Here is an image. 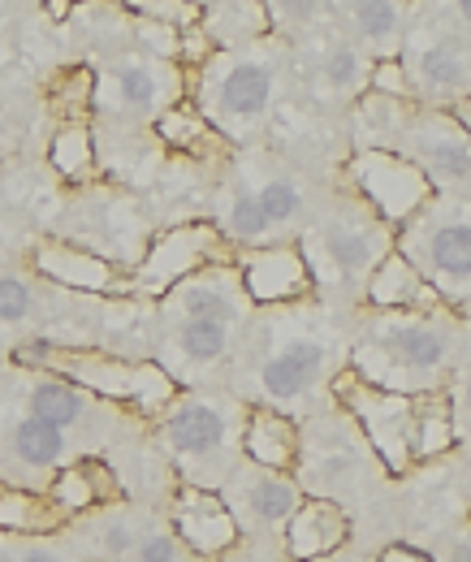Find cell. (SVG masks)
Here are the masks:
<instances>
[{"mask_svg": "<svg viewBox=\"0 0 471 562\" xmlns=\"http://www.w3.org/2000/svg\"><path fill=\"white\" fill-rule=\"evenodd\" d=\"M450 334L433 316H406V312H377L372 325H363V338L350 351V372L363 376L377 390L390 394H437L446 390L450 372Z\"/></svg>", "mask_w": 471, "mask_h": 562, "instance_id": "cell-1", "label": "cell"}, {"mask_svg": "<svg viewBox=\"0 0 471 562\" xmlns=\"http://www.w3.org/2000/svg\"><path fill=\"white\" fill-rule=\"evenodd\" d=\"M238 432H243V412L216 398H200V394H178L169 412L160 416L165 450L173 454V463H187L182 485H200V490H208V481L216 490L234 476Z\"/></svg>", "mask_w": 471, "mask_h": 562, "instance_id": "cell-2", "label": "cell"}, {"mask_svg": "<svg viewBox=\"0 0 471 562\" xmlns=\"http://www.w3.org/2000/svg\"><path fill=\"white\" fill-rule=\"evenodd\" d=\"M203 91L200 109L208 117V126L229 143H243L247 135H256L265 126L277 95V70L269 57H256V48L247 53H212L200 66Z\"/></svg>", "mask_w": 471, "mask_h": 562, "instance_id": "cell-3", "label": "cell"}, {"mask_svg": "<svg viewBox=\"0 0 471 562\" xmlns=\"http://www.w3.org/2000/svg\"><path fill=\"white\" fill-rule=\"evenodd\" d=\"M18 363H31V368H57L66 381L82 385L91 398H117V403H131L143 416H165L169 403L178 398V385L173 376L160 368V363H126V359H104V355H74L57 351L53 342H31L18 351Z\"/></svg>", "mask_w": 471, "mask_h": 562, "instance_id": "cell-4", "label": "cell"}, {"mask_svg": "<svg viewBox=\"0 0 471 562\" xmlns=\"http://www.w3.org/2000/svg\"><path fill=\"white\" fill-rule=\"evenodd\" d=\"M394 251L437 290L446 307H463L471 299V216L428 204L394 234Z\"/></svg>", "mask_w": 471, "mask_h": 562, "instance_id": "cell-5", "label": "cell"}, {"mask_svg": "<svg viewBox=\"0 0 471 562\" xmlns=\"http://www.w3.org/2000/svg\"><path fill=\"white\" fill-rule=\"evenodd\" d=\"M329 390H334L337 407L359 428V437L368 441V450L385 463V472L406 476L415 468V454H411L415 450V398L377 390L363 376H355L350 368L334 372Z\"/></svg>", "mask_w": 471, "mask_h": 562, "instance_id": "cell-6", "label": "cell"}, {"mask_svg": "<svg viewBox=\"0 0 471 562\" xmlns=\"http://www.w3.org/2000/svg\"><path fill=\"white\" fill-rule=\"evenodd\" d=\"M346 182L355 187L363 209L394 234L403 229L406 221H415L437 195L428 187V178L399 151H355L346 160Z\"/></svg>", "mask_w": 471, "mask_h": 562, "instance_id": "cell-7", "label": "cell"}, {"mask_svg": "<svg viewBox=\"0 0 471 562\" xmlns=\"http://www.w3.org/2000/svg\"><path fill=\"white\" fill-rule=\"evenodd\" d=\"M229 260V243L221 238L216 225H178L169 234H160L152 243V251L143 256L135 273L126 278V294H147V299H165L173 285L191 273H200L208 265Z\"/></svg>", "mask_w": 471, "mask_h": 562, "instance_id": "cell-8", "label": "cell"}, {"mask_svg": "<svg viewBox=\"0 0 471 562\" xmlns=\"http://www.w3.org/2000/svg\"><path fill=\"white\" fill-rule=\"evenodd\" d=\"M303 260H316L329 269V278L341 285H368L372 269L394 251V229H385L377 216L350 221V216H329L303 247Z\"/></svg>", "mask_w": 471, "mask_h": 562, "instance_id": "cell-9", "label": "cell"}, {"mask_svg": "<svg viewBox=\"0 0 471 562\" xmlns=\"http://www.w3.org/2000/svg\"><path fill=\"white\" fill-rule=\"evenodd\" d=\"M182 100V70L156 57L113 61L104 78H96V109H113L126 117H160Z\"/></svg>", "mask_w": 471, "mask_h": 562, "instance_id": "cell-10", "label": "cell"}, {"mask_svg": "<svg viewBox=\"0 0 471 562\" xmlns=\"http://www.w3.org/2000/svg\"><path fill=\"white\" fill-rule=\"evenodd\" d=\"M399 156H406L433 191H455L471 178V143L459 135V126L441 113V109H424L415 113V122L406 126V135L394 147Z\"/></svg>", "mask_w": 471, "mask_h": 562, "instance_id": "cell-11", "label": "cell"}, {"mask_svg": "<svg viewBox=\"0 0 471 562\" xmlns=\"http://www.w3.org/2000/svg\"><path fill=\"white\" fill-rule=\"evenodd\" d=\"M165 312L173 321H221L229 329H238L251 312V299H247V285L234 260H221V265H208L200 273L182 278L169 294H165Z\"/></svg>", "mask_w": 471, "mask_h": 562, "instance_id": "cell-12", "label": "cell"}, {"mask_svg": "<svg viewBox=\"0 0 471 562\" xmlns=\"http://www.w3.org/2000/svg\"><path fill=\"white\" fill-rule=\"evenodd\" d=\"M415 104H455L471 95V40L459 35H415L411 57H403Z\"/></svg>", "mask_w": 471, "mask_h": 562, "instance_id": "cell-13", "label": "cell"}, {"mask_svg": "<svg viewBox=\"0 0 471 562\" xmlns=\"http://www.w3.org/2000/svg\"><path fill=\"white\" fill-rule=\"evenodd\" d=\"M243 285H247V299L251 307H277V303H294L303 299L316 281L312 269L299 251V243H265V247H251L243 251V260H234Z\"/></svg>", "mask_w": 471, "mask_h": 562, "instance_id": "cell-14", "label": "cell"}, {"mask_svg": "<svg viewBox=\"0 0 471 562\" xmlns=\"http://www.w3.org/2000/svg\"><path fill=\"white\" fill-rule=\"evenodd\" d=\"M173 528H178V541L187 550L203 554V559H216V554L234 550L238 537H243V524L225 506L221 490H200V485H178V493H173Z\"/></svg>", "mask_w": 471, "mask_h": 562, "instance_id": "cell-15", "label": "cell"}, {"mask_svg": "<svg viewBox=\"0 0 471 562\" xmlns=\"http://www.w3.org/2000/svg\"><path fill=\"white\" fill-rule=\"evenodd\" d=\"M325 372V342L321 338H307V334H299V338H285L281 347H272L265 359H260V368H256V385H260V403L265 407H285V403H299L312 385H316V376Z\"/></svg>", "mask_w": 471, "mask_h": 562, "instance_id": "cell-16", "label": "cell"}, {"mask_svg": "<svg viewBox=\"0 0 471 562\" xmlns=\"http://www.w3.org/2000/svg\"><path fill=\"white\" fill-rule=\"evenodd\" d=\"M225 506H234L238 502V510L251 519V524H260V528H285V519L299 510V502H303V490H299V481L294 476H285V472H265V468H251V463H243V468H234V476L225 481ZM238 510H234V519H238Z\"/></svg>", "mask_w": 471, "mask_h": 562, "instance_id": "cell-17", "label": "cell"}, {"mask_svg": "<svg viewBox=\"0 0 471 562\" xmlns=\"http://www.w3.org/2000/svg\"><path fill=\"white\" fill-rule=\"evenodd\" d=\"M350 541V515L337 497H303L285 519V554L294 562H329Z\"/></svg>", "mask_w": 471, "mask_h": 562, "instance_id": "cell-18", "label": "cell"}, {"mask_svg": "<svg viewBox=\"0 0 471 562\" xmlns=\"http://www.w3.org/2000/svg\"><path fill=\"white\" fill-rule=\"evenodd\" d=\"M238 450L251 468L265 472H294L303 463V432L290 416H281L277 407L251 403L243 407V432H238Z\"/></svg>", "mask_w": 471, "mask_h": 562, "instance_id": "cell-19", "label": "cell"}, {"mask_svg": "<svg viewBox=\"0 0 471 562\" xmlns=\"http://www.w3.org/2000/svg\"><path fill=\"white\" fill-rule=\"evenodd\" d=\"M363 299L372 312H406V316H433L437 307H446L437 299V290L419 278L399 251H390L372 269V278L363 285Z\"/></svg>", "mask_w": 471, "mask_h": 562, "instance_id": "cell-20", "label": "cell"}, {"mask_svg": "<svg viewBox=\"0 0 471 562\" xmlns=\"http://www.w3.org/2000/svg\"><path fill=\"white\" fill-rule=\"evenodd\" d=\"M35 269L57 285H69V290H87V294H117L122 290L126 294V281L117 278L113 260H104L96 251H78L69 243H40Z\"/></svg>", "mask_w": 471, "mask_h": 562, "instance_id": "cell-21", "label": "cell"}, {"mask_svg": "<svg viewBox=\"0 0 471 562\" xmlns=\"http://www.w3.org/2000/svg\"><path fill=\"white\" fill-rule=\"evenodd\" d=\"M200 26L212 53H247L269 40V9L256 0H225V4H200Z\"/></svg>", "mask_w": 471, "mask_h": 562, "instance_id": "cell-22", "label": "cell"}, {"mask_svg": "<svg viewBox=\"0 0 471 562\" xmlns=\"http://www.w3.org/2000/svg\"><path fill=\"white\" fill-rule=\"evenodd\" d=\"M419 104L415 100H385L363 91L355 100V143L359 151H394L399 139L406 135V126L415 122Z\"/></svg>", "mask_w": 471, "mask_h": 562, "instance_id": "cell-23", "label": "cell"}, {"mask_svg": "<svg viewBox=\"0 0 471 562\" xmlns=\"http://www.w3.org/2000/svg\"><path fill=\"white\" fill-rule=\"evenodd\" d=\"M91 412V394L82 385H74L66 376H40L31 390H26V416L53 424V428H74V424L87 420Z\"/></svg>", "mask_w": 471, "mask_h": 562, "instance_id": "cell-24", "label": "cell"}, {"mask_svg": "<svg viewBox=\"0 0 471 562\" xmlns=\"http://www.w3.org/2000/svg\"><path fill=\"white\" fill-rule=\"evenodd\" d=\"M455 450V398L450 390L437 394H415V463L441 459Z\"/></svg>", "mask_w": 471, "mask_h": 562, "instance_id": "cell-25", "label": "cell"}, {"mask_svg": "<svg viewBox=\"0 0 471 562\" xmlns=\"http://www.w3.org/2000/svg\"><path fill=\"white\" fill-rule=\"evenodd\" d=\"M113 493H117V485H113L109 468L96 463V459H82V463L61 468V472L53 476L48 502H53L61 515H69V510H87V506H96V502H104V497H113Z\"/></svg>", "mask_w": 471, "mask_h": 562, "instance_id": "cell-26", "label": "cell"}, {"mask_svg": "<svg viewBox=\"0 0 471 562\" xmlns=\"http://www.w3.org/2000/svg\"><path fill=\"white\" fill-rule=\"evenodd\" d=\"M152 126H156V135H160L165 147L187 151V156H203V147H208V143H225L212 126H208V117H203L191 100H178V104H173V109H165Z\"/></svg>", "mask_w": 471, "mask_h": 562, "instance_id": "cell-27", "label": "cell"}, {"mask_svg": "<svg viewBox=\"0 0 471 562\" xmlns=\"http://www.w3.org/2000/svg\"><path fill=\"white\" fill-rule=\"evenodd\" d=\"M9 450L22 468H53L61 454H66V432L53 428V424L35 420V416H22V420L9 428Z\"/></svg>", "mask_w": 471, "mask_h": 562, "instance_id": "cell-28", "label": "cell"}, {"mask_svg": "<svg viewBox=\"0 0 471 562\" xmlns=\"http://www.w3.org/2000/svg\"><path fill=\"white\" fill-rule=\"evenodd\" d=\"M229 342H234V329L221 321H178V329H173V347L195 368L221 363L229 355Z\"/></svg>", "mask_w": 471, "mask_h": 562, "instance_id": "cell-29", "label": "cell"}, {"mask_svg": "<svg viewBox=\"0 0 471 562\" xmlns=\"http://www.w3.org/2000/svg\"><path fill=\"white\" fill-rule=\"evenodd\" d=\"M61 524V510L48 497H31V493H0V532L13 537H35V532H53Z\"/></svg>", "mask_w": 471, "mask_h": 562, "instance_id": "cell-30", "label": "cell"}, {"mask_svg": "<svg viewBox=\"0 0 471 562\" xmlns=\"http://www.w3.org/2000/svg\"><path fill=\"white\" fill-rule=\"evenodd\" d=\"M346 13H350V22H355V31H359V40L363 44H372V48H385V44H394L399 40V31H403V4H394V0H355V4H341Z\"/></svg>", "mask_w": 471, "mask_h": 562, "instance_id": "cell-31", "label": "cell"}, {"mask_svg": "<svg viewBox=\"0 0 471 562\" xmlns=\"http://www.w3.org/2000/svg\"><path fill=\"white\" fill-rule=\"evenodd\" d=\"M53 169L69 178V182H87L96 173V147H91V126L78 122V126H61L57 139H53Z\"/></svg>", "mask_w": 471, "mask_h": 562, "instance_id": "cell-32", "label": "cell"}, {"mask_svg": "<svg viewBox=\"0 0 471 562\" xmlns=\"http://www.w3.org/2000/svg\"><path fill=\"white\" fill-rule=\"evenodd\" d=\"M225 243H238V247H265L269 238V221L256 204V191H234L229 209H225V229H221Z\"/></svg>", "mask_w": 471, "mask_h": 562, "instance_id": "cell-33", "label": "cell"}, {"mask_svg": "<svg viewBox=\"0 0 471 562\" xmlns=\"http://www.w3.org/2000/svg\"><path fill=\"white\" fill-rule=\"evenodd\" d=\"M325 82L341 91V95H363L368 91V74H372V57L355 44H337L334 53L325 57Z\"/></svg>", "mask_w": 471, "mask_h": 562, "instance_id": "cell-34", "label": "cell"}, {"mask_svg": "<svg viewBox=\"0 0 471 562\" xmlns=\"http://www.w3.org/2000/svg\"><path fill=\"white\" fill-rule=\"evenodd\" d=\"M368 91L372 95H385V100H415L411 91V78L399 53H385V57H372V74H368Z\"/></svg>", "mask_w": 471, "mask_h": 562, "instance_id": "cell-35", "label": "cell"}, {"mask_svg": "<svg viewBox=\"0 0 471 562\" xmlns=\"http://www.w3.org/2000/svg\"><path fill=\"white\" fill-rule=\"evenodd\" d=\"M256 204H260V212H265V221H269V229H272V225H285V221H294V216H299L303 195H299V187H294V182L272 178V182H265V187L256 191Z\"/></svg>", "mask_w": 471, "mask_h": 562, "instance_id": "cell-36", "label": "cell"}, {"mask_svg": "<svg viewBox=\"0 0 471 562\" xmlns=\"http://www.w3.org/2000/svg\"><path fill=\"white\" fill-rule=\"evenodd\" d=\"M35 312V294L22 278H0V325H22Z\"/></svg>", "mask_w": 471, "mask_h": 562, "instance_id": "cell-37", "label": "cell"}, {"mask_svg": "<svg viewBox=\"0 0 471 562\" xmlns=\"http://www.w3.org/2000/svg\"><path fill=\"white\" fill-rule=\"evenodd\" d=\"M212 57V44H208V35H203V26H187V31H178V66H203Z\"/></svg>", "mask_w": 471, "mask_h": 562, "instance_id": "cell-38", "label": "cell"}, {"mask_svg": "<svg viewBox=\"0 0 471 562\" xmlns=\"http://www.w3.org/2000/svg\"><path fill=\"white\" fill-rule=\"evenodd\" d=\"M269 9V22L281 26V22H307V18H321L325 4H312V0H285V4H265Z\"/></svg>", "mask_w": 471, "mask_h": 562, "instance_id": "cell-39", "label": "cell"}, {"mask_svg": "<svg viewBox=\"0 0 471 562\" xmlns=\"http://www.w3.org/2000/svg\"><path fill=\"white\" fill-rule=\"evenodd\" d=\"M100 546H104L109 559H126L138 541H135V532H131V524H104V528H100Z\"/></svg>", "mask_w": 471, "mask_h": 562, "instance_id": "cell-40", "label": "cell"}, {"mask_svg": "<svg viewBox=\"0 0 471 562\" xmlns=\"http://www.w3.org/2000/svg\"><path fill=\"white\" fill-rule=\"evenodd\" d=\"M138 562H178V541L173 537H165V532H156V537H143L135 546Z\"/></svg>", "mask_w": 471, "mask_h": 562, "instance_id": "cell-41", "label": "cell"}, {"mask_svg": "<svg viewBox=\"0 0 471 562\" xmlns=\"http://www.w3.org/2000/svg\"><path fill=\"white\" fill-rule=\"evenodd\" d=\"M441 113H446V117H450V122L459 126V135H463V139L471 143V95H463V100H455V104H446Z\"/></svg>", "mask_w": 471, "mask_h": 562, "instance_id": "cell-42", "label": "cell"}, {"mask_svg": "<svg viewBox=\"0 0 471 562\" xmlns=\"http://www.w3.org/2000/svg\"><path fill=\"white\" fill-rule=\"evenodd\" d=\"M377 562H433V559H428L424 550H411V546H399V541H394V546H385V550L377 554Z\"/></svg>", "mask_w": 471, "mask_h": 562, "instance_id": "cell-43", "label": "cell"}, {"mask_svg": "<svg viewBox=\"0 0 471 562\" xmlns=\"http://www.w3.org/2000/svg\"><path fill=\"white\" fill-rule=\"evenodd\" d=\"M13 559L18 562H61L57 559V550H48V546H22Z\"/></svg>", "mask_w": 471, "mask_h": 562, "instance_id": "cell-44", "label": "cell"}, {"mask_svg": "<svg viewBox=\"0 0 471 562\" xmlns=\"http://www.w3.org/2000/svg\"><path fill=\"white\" fill-rule=\"evenodd\" d=\"M450 559H455V562H471V541H455Z\"/></svg>", "mask_w": 471, "mask_h": 562, "instance_id": "cell-45", "label": "cell"}, {"mask_svg": "<svg viewBox=\"0 0 471 562\" xmlns=\"http://www.w3.org/2000/svg\"><path fill=\"white\" fill-rule=\"evenodd\" d=\"M455 13H459V18L471 26V0H459V4H455Z\"/></svg>", "mask_w": 471, "mask_h": 562, "instance_id": "cell-46", "label": "cell"}, {"mask_svg": "<svg viewBox=\"0 0 471 562\" xmlns=\"http://www.w3.org/2000/svg\"><path fill=\"white\" fill-rule=\"evenodd\" d=\"M4 22H9V9H4V4H0V31H4Z\"/></svg>", "mask_w": 471, "mask_h": 562, "instance_id": "cell-47", "label": "cell"}, {"mask_svg": "<svg viewBox=\"0 0 471 562\" xmlns=\"http://www.w3.org/2000/svg\"><path fill=\"white\" fill-rule=\"evenodd\" d=\"M0 562H18V559H13V554H9V550H4V554H0Z\"/></svg>", "mask_w": 471, "mask_h": 562, "instance_id": "cell-48", "label": "cell"}, {"mask_svg": "<svg viewBox=\"0 0 471 562\" xmlns=\"http://www.w3.org/2000/svg\"><path fill=\"white\" fill-rule=\"evenodd\" d=\"M329 562H359V559H341V554H334V559H329Z\"/></svg>", "mask_w": 471, "mask_h": 562, "instance_id": "cell-49", "label": "cell"}, {"mask_svg": "<svg viewBox=\"0 0 471 562\" xmlns=\"http://www.w3.org/2000/svg\"><path fill=\"white\" fill-rule=\"evenodd\" d=\"M109 562H126V559H109Z\"/></svg>", "mask_w": 471, "mask_h": 562, "instance_id": "cell-50", "label": "cell"}]
</instances>
